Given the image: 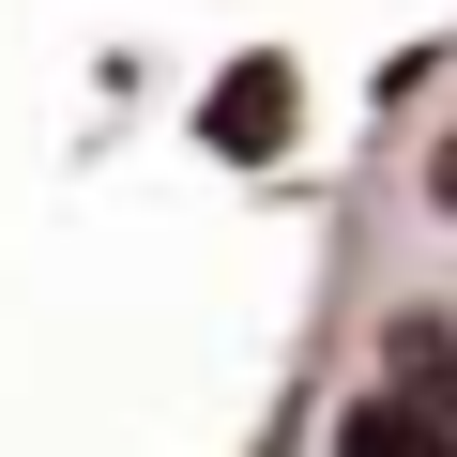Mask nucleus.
Masks as SVG:
<instances>
[{"mask_svg": "<svg viewBox=\"0 0 457 457\" xmlns=\"http://www.w3.org/2000/svg\"><path fill=\"white\" fill-rule=\"evenodd\" d=\"M336 457H457V427H442L411 381H381V396H351V411H336Z\"/></svg>", "mask_w": 457, "mask_h": 457, "instance_id": "obj_1", "label": "nucleus"}, {"mask_svg": "<svg viewBox=\"0 0 457 457\" xmlns=\"http://www.w3.org/2000/svg\"><path fill=\"white\" fill-rule=\"evenodd\" d=\"M275 122H290V62H245L213 92V153H275Z\"/></svg>", "mask_w": 457, "mask_h": 457, "instance_id": "obj_2", "label": "nucleus"}, {"mask_svg": "<svg viewBox=\"0 0 457 457\" xmlns=\"http://www.w3.org/2000/svg\"><path fill=\"white\" fill-rule=\"evenodd\" d=\"M396 381L442 411V396H457V336H442V320H396Z\"/></svg>", "mask_w": 457, "mask_h": 457, "instance_id": "obj_3", "label": "nucleus"}, {"mask_svg": "<svg viewBox=\"0 0 457 457\" xmlns=\"http://www.w3.org/2000/svg\"><path fill=\"white\" fill-rule=\"evenodd\" d=\"M427 198H442V213H457V122H442V153H427Z\"/></svg>", "mask_w": 457, "mask_h": 457, "instance_id": "obj_4", "label": "nucleus"}]
</instances>
